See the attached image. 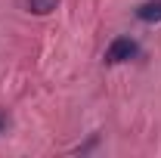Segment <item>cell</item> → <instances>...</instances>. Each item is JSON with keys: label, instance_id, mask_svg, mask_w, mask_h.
<instances>
[{"label": "cell", "instance_id": "cell-4", "mask_svg": "<svg viewBox=\"0 0 161 158\" xmlns=\"http://www.w3.org/2000/svg\"><path fill=\"white\" fill-rule=\"evenodd\" d=\"M0 130H3V115H0Z\"/></svg>", "mask_w": 161, "mask_h": 158}, {"label": "cell", "instance_id": "cell-3", "mask_svg": "<svg viewBox=\"0 0 161 158\" xmlns=\"http://www.w3.org/2000/svg\"><path fill=\"white\" fill-rule=\"evenodd\" d=\"M56 3H59V0H28L31 13H37V16H47L50 9H56Z\"/></svg>", "mask_w": 161, "mask_h": 158}, {"label": "cell", "instance_id": "cell-2", "mask_svg": "<svg viewBox=\"0 0 161 158\" xmlns=\"http://www.w3.org/2000/svg\"><path fill=\"white\" fill-rule=\"evenodd\" d=\"M136 19L140 22H161V0H146V3H140L136 6Z\"/></svg>", "mask_w": 161, "mask_h": 158}, {"label": "cell", "instance_id": "cell-1", "mask_svg": "<svg viewBox=\"0 0 161 158\" xmlns=\"http://www.w3.org/2000/svg\"><path fill=\"white\" fill-rule=\"evenodd\" d=\"M136 56V43L130 37H115L112 40V47L105 50V62L108 65H118V62H127Z\"/></svg>", "mask_w": 161, "mask_h": 158}]
</instances>
